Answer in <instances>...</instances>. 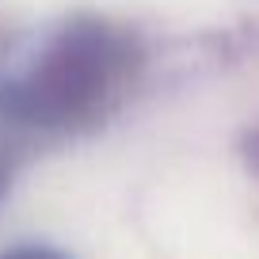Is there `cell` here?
Listing matches in <instances>:
<instances>
[{"label":"cell","instance_id":"1","mask_svg":"<svg viewBox=\"0 0 259 259\" xmlns=\"http://www.w3.org/2000/svg\"><path fill=\"white\" fill-rule=\"evenodd\" d=\"M130 73V42L103 23H73L42 46L23 73L0 84V114L34 130L88 122Z\"/></svg>","mask_w":259,"mask_h":259},{"label":"cell","instance_id":"2","mask_svg":"<svg viewBox=\"0 0 259 259\" xmlns=\"http://www.w3.org/2000/svg\"><path fill=\"white\" fill-rule=\"evenodd\" d=\"M0 259H69V255H61L57 248H46V244H19V248L4 251Z\"/></svg>","mask_w":259,"mask_h":259},{"label":"cell","instance_id":"3","mask_svg":"<svg viewBox=\"0 0 259 259\" xmlns=\"http://www.w3.org/2000/svg\"><path fill=\"white\" fill-rule=\"evenodd\" d=\"M244 160H248V168H251V176L259 179V126L248 134V141H244Z\"/></svg>","mask_w":259,"mask_h":259}]
</instances>
